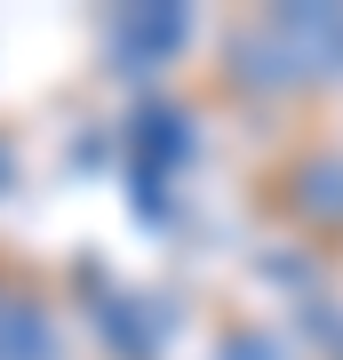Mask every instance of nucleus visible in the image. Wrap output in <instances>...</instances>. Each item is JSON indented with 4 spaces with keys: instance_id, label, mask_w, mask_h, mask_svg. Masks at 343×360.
<instances>
[{
    "instance_id": "nucleus-1",
    "label": "nucleus",
    "mask_w": 343,
    "mask_h": 360,
    "mask_svg": "<svg viewBox=\"0 0 343 360\" xmlns=\"http://www.w3.org/2000/svg\"><path fill=\"white\" fill-rule=\"evenodd\" d=\"M231 56L280 65V80H328L343 72V8H271Z\"/></svg>"
},
{
    "instance_id": "nucleus-2",
    "label": "nucleus",
    "mask_w": 343,
    "mask_h": 360,
    "mask_svg": "<svg viewBox=\"0 0 343 360\" xmlns=\"http://www.w3.org/2000/svg\"><path fill=\"white\" fill-rule=\"evenodd\" d=\"M184 8H120L112 16V49L128 56V65H160V56L184 49Z\"/></svg>"
},
{
    "instance_id": "nucleus-3",
    "label": "nucleus",
    "mask_w": 343,
    "mask_h": 360,
    "mask_svg": "<svg viewBox=\"0 0 343 360\" xmlns=\"http://www.w3.org/2000/svg\"><path fill=\"white\" fill-rule=\"evenodd\" d=\"M0 184H8V153H0Z\"/></svg>"
}]
</instances>
